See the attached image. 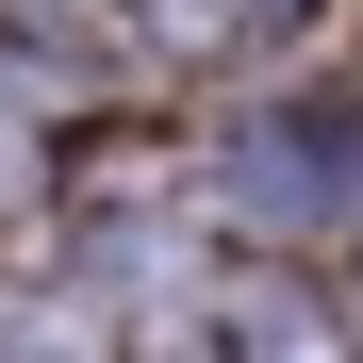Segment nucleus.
Returning a JSON list of instances; mask_svg holds the SVG:
<instances>
[{
	"instance_id": "obj_1",
	"label": "nucleus",
	"mask_w": 363,
	"mask_h": 363,
	"mask_svg": "<svg viewBox=\"0 0 363 363\" xmlns=\"http://www.w3.org/2000/svg\"><path fill=\"white\" fill-rule=\"evenodd\" d=\"M149 17H165L182 50H231V33H281V17H297V0H149Z\"/></svg>"
}]
</instances>
